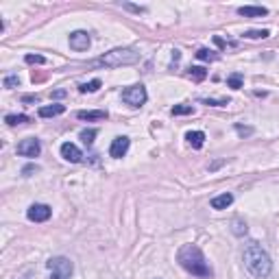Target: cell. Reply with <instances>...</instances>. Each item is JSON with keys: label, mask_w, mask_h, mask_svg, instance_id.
<instances>
[{"label": "cell", "mask_w": 279, "mask_h": 279, "mask_svg": "<svg viewBox=\"0 0 279 279\" xmlns=\"http://www.w3.org/2000/svg\"><path fill=\"white\" fill-rule=\"evenodd\" d=\"M177 262L183 266V271H188L190 275L199 279H212L214 271L209 266V262L205 260L203 251L197 244H183L177 253Z\"/></svg>", "instance_id": "obj_1"}, {"label": "cell", "mask_w": 279, "mask_h": 279, "mask_svg": "<svg viewBox=\"0 0 279 279\" xmlns=\"http://www.w3.org/2000/svg\"><path fill=\"white\" fill-rule=\"evenodd\" d=\"M242 262H244V268L255 279H266L273 271L271 255H268L257 242H249V244H246L244 253H242Z\"/></svg>", "instance_id": "obj_2"}, {"label": "cell", "mask_w": 279, "mask_h": 279, "mask_svg": "<svg viewBox=\"0 0 279 279\" xmlns=\"http://www.w3.org/2000/svg\"><path fill=\"white\" fill-rule=\"evenodd\" d=\"M140 61V52L135 48H114L98 59V64L105 68H122V66H133Z\"/></svg>", "instance_id": "obj_3"}, {"label": "cell", "mask_w": 279, "mask_h": 279, "mask_svg": "<svg viewBox=\"0 0 279 279\" xmlns=\"http://www.w3.org/2000/svg\"><path fill=\"white\" fill-rule=\"evenodd\" d=\"M46 266L50 271V279H72V273H75V264L64 255L50 257Z\"/></svg>", "instance_id": "obj_4"}, {"label": "cell", "mask_w": 279, "mask_h": 279, "mask_svg": "<svg viewBox=\"0 0 279 279\" xmlns=\"http://www.w3.org/2000/svg\"><path fill=\"white\" fill-rule=\"evenodd\" d=\"M149 94H146V87L144 85H129L122 89V101L129 105V107H142L146 103Z\"/></svg>", "instance_id": "obj_5"}, {"label": "cell", "mask_w": 279, "mask_h": 279, "mask_svg": "<svg viewBox=\"0 0 279 279\" xmlns=\"http://www.w3.org/2000/svg\"><path fill=\"white\" fill-rule=\"evenodd\" d=\"M50 214H52V209L44 203H33L26 209V216H29V220H33V223H46V220L50 218Z\"/></svg>", "instance_id": "obj_6"}, {"label": "cell", "mask_w": 279, "mask_h": 279, "mask_svg": "<svg viewBox=\"0 0 279 279\" xmlns=\"http://www.w3.org/2000/svg\"><path fill=\"white\" fill-rule=\"evenodd\" d=\"M41 153V144L38 138H26L18 144V155L22 157H38Z\"/></svg>", "instance_id": "obj_7"}, {"label": "cell", "mask_w": 279, "mask_h": 279, "mask_svg": "<svg viewBox=\"0 0 279 279\" xmlns=\"http://www.w3.org/2000/svg\"><path fill=\"white\" fill-rule=\"evenodd\" d=\"M68 41H70V48L77 50V52H83L89 48V33L87 31H75V33H70V38H68Z\"/></svg>", "instance_id": "obj_8"}, {"label": "cell", "mask_w": 279, "mask_h": 279, "mask_svg": "<svg viewBox=\"0 0 279 279\" xmlns=\"http://www.w3.org/2000/svg\"><path fill=\"white\" fill-rule=\"evenodd\" d=\"M129 146H131V140L124 138V135H120V138H116V140L112 142V146H109V155L116 157V159H120V157L127 155Z\"/></svg>", "instance_id": "obj_9"}, {"label": "cell", "mask_w": 279, "mask_h": 279, "mask_svg": "<svg viewBox=\"0 0 279 279\" xmlns=\"http://www.w3.org/2000/svg\"><path fill=\"white\" fill-rule=\"evenodd\" d=\"M61 157H64L66 161L79 164V161L83 159V153L79 151V146H77V144H72V142H66V144H61Z\"/></svg>", "instance_id": "obj_10"}, {"label": "cell", "mask_w": 279, "mask_h": 279, "mask_svg": "<svg viewBox=\"0 0 279 279\" xmlns=\"http://www.w3.org/2000/svg\"><path fill=\"white\" fill-rule=\"evenodd\" d=\"M66 112V105H46V107H40V118H55V116H61Z\"/></svg>", "instance_id": "obj_11"}, {"label": "cell", "mask_w": 279, "mask_h": 279, "mask_svg": "<svg viewBox=\"0 0 279 279\" xmlns=\"http://www.w3.org/2000/svg\"><path fill=\"white\" fill-rule=\"evenodd\" d=\"M238 13L242 18H264V15H268V9L266 7H240Z\"/></svg>", "instance_id": "obj_12"}, {"label": "cell", "mask_w": 279, "mask_h": 279, "mask_svg": "<svg viewBox=\"0 0 279 279\" xmlns=\"http://www.w3.org/2000/svg\"><path fill=\"white\" fill-rule=\"evenodd\" d=\"M231 203H234V194H229V192L218 194V197L212 199V207L214 209H227Z\"/></svg>", "instance_id": "obj_13"}, {"label": "cell", "mask_w": 279, "mask_h": 279, "mask_svg": "<svg viewBox=\"0 0 279 279\" xmlns=\"http://www.w3.org/2000/svg\"><path fill=\"white\" fill-rule=\"evenodd\" d=\"M186 140H188V144H190L192 149H201V146L205 144V133L203 131H188Z\"/></svg>", "instance_id": "obj_14"}, {"label": "cell", "mask_w": 279, "mask_h": 279, "mask_svg": "<svg viewBox=\"0 0 279 279\" xmlns=\"http://www.w3.org/2000/svg\"><path fill=\"white\" fill-rule=\"evenodd\" d=\"M77 118L79 120H105V118H107V112H101V109H89V112H79Z\"/></svg>", "instance_id": "obj_15"}, {"label": "cell", "mask_w": 279, "mask_h": 279, "mask_svg": "<svg viewBox=\"0 0 279 279\" xmlns=\"http://www.w3.org/2000/svg\"><path fill=\"white\" fill-rule=\"evenodd\" d=\"M4 122H7L9 127L24 124V122H29V116H24V114H7V116H4Z\"/></svg>", "instance_id": "obj_16"}, {"label": "cell", "mask_w": 279, "mask_h": 279, "mask_svg": "<svg viewBox=\"0 0 279 279\" xmlns=\"http://www.w3.org/2000/svg\"><path fill=\"white\" fill-rule=\"evenodd\" d=\"M231 231H234V236H246L249 227H246V223L242 218H234L231 220Z\"/></svg>", "instance_id": "obj_17"}, {"label": "cell", "mask_w": 279, "mask_h": 279, "mask_svg": "<svg viewBox=\"0 0 279 279\" xmlns=\"http://www.w3.org/2000/svg\"><path fill=\"white\" fill-rule=\"evenodd\" d=\"M268 35H271V31L268 29H262V31H246L244 33V38L246 40H264V38H268Z\"/></svg>", "instance_id": "obj_18"}, {"label": "cell", "mask_w": 279, "mask_h": 279, "mask_svg": "<svg viewBox=\"0 0 279 279\" xmlns=\"http://www.w3.org/2000/svg\"><path fill=\"white\" fill-rule=\"evenodd\" d=\"M98 135V131L96 129H83L81 131V140H83V144H94V138Z\"/></svg>", "instance_id": "obj_19"}, {"label": "cell", "mask_w": 279, "mask_h": 279, "mask_svg": "<svg viewBox=\"0 0 279 279\" xmlns=\"http://www.w3.org/2000/svg\"><path fill=\"white\" fill-rule=\"evenodd\" d=\"M192 112H194L192 105H175V107L170 109L172 116H188V114H192Z\"/></svg>", "instance_id": "obj_20"}, {"label": "cell", "mask_w": 279, "mask_h": 279, "mask_svg": "<svg viewBox=\"0 0 279 279\" xmlns=\"http://www.w3.org/2000/svg\"><path fill=\"white\" fill-rule=\"evenodd\" d=\"M190 77L194 79V81H203V79L207 77V70H205V68H201V66H192V68H190Z\"/></svg>", "instance_id": "obj_21"}, {"label": "cell", "mask_w": 279, "mask_h": 279, "mask_svg": "<svg viewBox=\"0 0 279 279\" xmlns=\"http://www.w3.org/2000/svg\"><path fill=\"white\" fill-rule=\"evenodd\" d=\"M98 87H101V81H98V79H94V81H89V83H81V85H79V89H81L83 94H85V92H96Z\"/></svg>", "instance_id": "obj_22"}, {"label": "cell", "mask_w": 279, "mask_h": 279, "mask_svg": "<svg viewBox=\"0 0 279 279\" xmlns=\"http://www.w3.org/2000/svg\"><path fill=\"white\" fill-rule=\"evenodd\" d=\"M2 85L7 87V89H13V87H20V77L18 75H9V77H4V81H2Z\"/></svg>", "instance_id": "obj_23"}, {"label": "cell", "mask_w": 279, "mask_h": 279, "mask_svg": "<svg viewBox=\"0 0 279 279\" xmlns=\"http://www.w3.org/2000/svg\"><path fill=\"white\" fill-rule=\"evenodd\" d=\"M227 85L234 87V89H240V87H242V77H240V75H231V77L227 79Z\"/></svg>", "instance_id": "obj_24"}, {"label": "cell", "mask_w": 279, "mask_h": 279, "mask_svg": "<svg viewBox=\"0 0 279 279\" xmlns=\"http://www.w3.org/2000/svg\"><path fill=\"white\" fill-rule=\"evenodd\" d=\"M197 57H199V59H203V61L216 59V55H212V50H207V48H199V50H197Z\"/></svg>", "instance_id": "obj_25"}, {"label": "cell", "mask_w": 279, "mask_h": 279, "mask_svg": "<svg viewBox=\"0 0 279 279\" xmlns=\"http://www.w3.org/2000/svg\"><path fill=\"white\" fill-rule=\"evenodd\" d=\"M236 133H238L240 138H246V135L253 133V127H242V124H236Z\"/></svg>", "instance_id": "obj_26"}, {"label": "cell", "mask_w": 279, "mask_h": 279, "mask_svg": "<svg viewBox=\"0 0 279 279\" xmlns=\"http://www.w3.org/2000/svg\"><path fill=\"white\" fill-rule=\"evenodd\" d=\"M24 61H26V64H46V59L41 55H26Z\"/></svg>", "instance_id": "obj_27"}, {"label": "cell", "mask_w": 279, "mask_h": 279, "mask_svg": "<svg viewBox=\"0 0 279 279\" xmlns=\"http://www.w3.org/2000/svg\"><path fill=\"white\" fill-rule=\"evenodd\" d=\"M203 103H205V105H214V107H225V105H229V98H220V101H214V98H205Z\"/></svg>", "instance_id": "obj_28"}, {"label": "cell", "mask_w": 279, "mask_h": 279, "mask_svg": "<svg viewBox=\"0 0 279 279\" xmlns=\"http://www.w3.org/2000/svg\"><path fill=\"white\" fill-rule=\"evenodd\" d=\"M38 170H40L38 166L29 164V166H24V168H22V175H24V177H31V175H33V172H38Z\"/></svg>", "instance_id": "obj_29"}, {"label": "cell", "mask_w": 279, "mask_h": 279, "mask_svg": "<svg viewBox=\"0 0 279 279\" xmlns=\"http://www.w3.org/2000/svg\"><path fill=\"white\" fill-rule=\"evenodd\" d=\"M24 103H40V96H24Z\"/></svg>", "instance_id": "obj_30"}, {"label": "cell", "mask_w": 279, "mask_h": 279, "mask_svg": "<svg viewBox=\"0 0 279 279\" xmlns=\"http://www.w3.org/2000/svg\"><path fill=\"white\" fill-rule=\"evenodd\" d=\"M52 96H55V98H61V96H66V92H64V89H57V92H52Z\"/></svg>", "instance_id": "obj_31"}]
</instances>
